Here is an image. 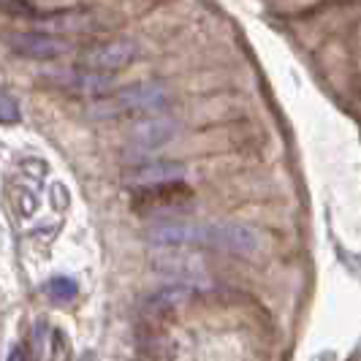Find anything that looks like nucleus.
I'll return each instance as SVG.
<instances>
[{"mask_svg": "<svg viewBox=\"0 0 361 361\" xmlns=\"http://www.w3.org/2000/svg\"><path fill=\"white\" fill-rule=\"evenodd\" d=\"M166 106V90L161 85H130L123 90L111 92L98 98L90 106V117L95 120H111V117H123V114H152Z\"/></svg>", "mask_w": 361, "mask_h": 361, "instance_id": "1", "label": "nucleus"}, {"mask_svg": "<svg viewBox=\"0 0 361 361\" xmlns=\"http://www.w3.org/2000/svg\"><path fill=\"white\" fill-rule=\"evenodd\" d=\"M204 245L223 250V253L231 255H255L261 247V234L255 231L253 226H245V223H215V226H207L204 231Z\"/></svg>", "mask_w": 361, "mask_h": 361, "instance_id": "2", "label": "nucleus"}, {"mask_svg": "<svg viewBox=\"0 0 361 361\" xmlns=\"http://www.w3.org/2000/svg\"><path fill=\"white\" fill-rule=\"evenodd\" d=\"M185 180V166L174 161H147L136 163L133 169H128L123 174V182L133 190H152L163 185H174Z\"/></svg>", "mask_w": 361, "mask_h": 361, "instance_id": "3", "label": "nucleus"}, {"mask_svg": "<svg viewBox=\"0 0 361 361\" xmlns=\"http://www.w3.org/2000/svg\"><path fill=\"white\" fill-rule=\"evenodd\" d=\"M207 226L188 223V220H158L147 226L145 239L155 247H188V245H204Z\"/></svg>", "mask_w": 361, "mask_h": 361, "instance_id": "4", "label": "nucleus"}, {"mask_svg": "<svg viewBox=\"0 0 361 361\" xmlns=\"http://www.w3.org/2000/svg\"><path fill=\"white\" fill-rule=\"evenodd\" d=\"M177 136V123L171 117H147L130 130V152L161 149Z\"/></svg>", "mask_w": 361, "mask_h": 361, "instance_id": "5", "label": "nucleus"}, {"mask_svg": "<svg viewBox=\"0 0 361 361\" xmlns=\"http://www.w3.org/2000/svg\"><path fill=\"white\" fill-rule=\"evenodd\" d=\"M133 54H136V47L130 41H109V44H98L82 54V66L92 68V71L111 73L126 68L133 60Z\"/></svg>", "mask_w": 361, "mask_h": 361, "instance_id": "6", "label": "nucleus"}, {"mask_svg": "<svg viewBox=\"0 0 361 361\" xmlns=\"http://www.w3.org/2000/svg\"><path fill=\"white\" fill-rule=\"evenodd\" d=\"M8 47L17 54L27 57V60H57L60 54L66 52V44L57 41L52 36H44V33H11L6 38Z\"/></svg>", "mask_w": 361, "mask_h": 361, "instance_id": "7", "label": "nucleus"}, {"mask_svg": "<svg viewBox=\"0 0 361 361\" xmlns=\"http://www.w3.org/2000/svg\"><path fill=\"white\" fill-rule=\"evenodd\" d=\"M54 82L60 87L71 92H79V95H106L111 90V76L104 71H92V68H71V71H63L54 76Z\"/></svg>", "mask_w": 361, "mask_h": 361, "instance_id": "8", "label": "nucleus"}, {"mask_svg": "<svg viewBox=\"0 0 361 361\" xmlns=\"http://www.w3.org/2000/svg\"><path fill=\"white\" fill-rule=\"evenodd\" d=\"M188 296H190V286H171V288H163L158 293H152L142 305V310H145V315H161V312H169L177 305H182Z\"/></svg>", "mask_w": 361, "mask_h": 361, "instance_id": "9", "label": "nucleus"}, {"mask_svg": "<svg viewBox=\"0 0 361 361\" xmlns=\"http://www.w3.org/2000/svg\"><path fill=\"white\" fill-rule=\"evenodd\" d=\"M47 293L52 296L54 302H71L76 296V283L68 280V277H52L47 283Z\"/></svg>", "mask_w": 361, "mask_h": 361, "instance_id": "10", "label": "nucleus"}, {"mask_svg": "<svg viewBox=\"0 0 361 361\" xmlns=\"http://www.w3.org/2000/svg\"><path fill=\"white\" fill-rule=\"evenodd\" d=\"M0 120H3V123H17L19 120L17 104H14L11 98H6V95H0Z\"/></svg>", "mask_w": 361, "mask_h": 361, "instance_id": "11", "label": "nucleus"}, {"mask_svg": "<svg viewBox=\"0 0 361 361\" xmlns=\"http://www.w3.org/2000/svg\"><path fill=\"white\" fill-rule=\"evenodd\" d=\"M8 361H25V348H22V345H17V348L8 353Z\"/></svg>", "mask_w": 361, "mask_h": 361, "instance_id": "12", "label": "nucleus"}]
</instances>
